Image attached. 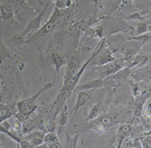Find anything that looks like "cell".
<instances>
[{
  "mask_svg": "<svg viewBox=\"0 0 151 148\" xmlns=\"http://www.w3.org/2000/svg\"><path fill=\"white\" fill-rule=\"evenodd\" d=\"M51 60H52L53 65L56 67V74H55V77H56L57 75L59 73L61 67L63 66V65L66 64V59H65V57L61 54H59L58 52H55L51 55Z\"/></svg>",
  "mask_w": 151,
  "mask_h": 148,
  "instance_id": "9c48e42d",
  "label": "cell"
},
{
  "mask_svg": "<svg viewBox=\"0 0 151 148\" xmlns=\"http://www.w3.org/2000/svg\"><path fill=\"white\" fill-rule=\"evenodd\" d=\"M61 16H62V14H61L60 9L58 8V7H56L55 9H54L52 15L50 16L49 20L41 28H39L37 31H36L35 33L32 34L28 37V41L27 42H30L32 40L37 39V38L41 37V36H46V35L53 32L54 29L56 28V26H57V25L58 23V21H59Z\"/></svg>",
  "mask_w": 151,
  "mask_h": 148,
  "instance_id": "7a4b0ae2",
  "label": "cell"
},
{
  "mask_svg": "<svg viewBox=\"0 0 151 148\" xmlns=\"http://www.w3.org/2000/svg\"><path fill=\"white\" fill-rule=\"evenodd\" d=\"M78 70H79V63L75 58L71 59V61L68 63L67 69H66V75H65V77H64L63 86L67 84L68 82L75 77V75L78 73Z\"/></svg>",
  "mask_w": 151,
  "mask_h": 148,
  "instance_id": "8992f818",
  "label": "cell"
},
{
  "mask_svg": "<svg viewBox=\"0 0 151 148\" xmlns=\"http://www.w3.org/2000/svg\"><path fill=\"white\" fill-rule=\"evenodd\" d=\"M44 126L45 128L43 129V131H47V132H54L56 130V123L54 121H47L45 124H44Z\"/></svg>",
  "mask_w": 151,
  "mask_h": 148,
  "instance_id": "ac0fdd59",
  "label": "cell"
},
{
  "mask_svg": "<svg viewBox=\"0 0 151 148\" xmlns=\"http://www.w3.org/2000/svg\"><path fill=\"white\" fill-rule=\"evenodd\" d=\"M150 29V26H147L146 23H139L137 25V35H143L145 34L147 31H148Z\"/></svg>",
  "mask_w": 151,
  "mask_h": 148,
  "instance_id": "e0dca14e",
  "label": "cell"
},
{
  "mask_svg": "<svg viewBox=\"0 0 151 148\" xmlns=\"http://www.w3.org/2000/svg\"><path fill=\"white\" fill-rule=\"evenodd\" d=\"M47 6L44 7L42 9V11H40V13L36 16L34 17L33 19H32L30 22L27 24V26H26V28L24 29V31L22 32V34H21L20 36H22L24 39L27 37L28 38L32 34L35 33L36 31H37L39 28H40V26H41V21H42V18H43V16H44L46 10L47 8Z\"/></svg>",
  "mask_w": 151,
  "mask_h": 148,
  "instance_id": "3957f363",
  "label": "cell"
},
{
  "mask_svg": "<svg viewBox=\"0 0 151 148\" xmlns=\"http://www.w3.org/2000/svg\"><path fill=\"white\" fill-rule=\"evenodd\" d=\"M56 142H58V137L54 132H49L48 134H45V136H44V143L52 144V143H56Z\"/></svg>",
  "mask_w": 151,
  "mask_h": 148,
  "instance_id": "5bb4252c",
  "label": "cell"
},
{
  "mask_svg": "<svg viewBox=\"0 0 151 148\" xmlns=\"http://www.w3.org/2000/svg\"><path fill=\"white\" fill-rule=\"evenodd\" d=\"M91 121V127L98 131H106L115 125L114 119L109 114H104L101 116L99 115L98 117Z\"/></svg>",
  "mask_w": 151,
  "mask_h": 148,
  "instance_id": "277c9868",
  "label": "cell"
},
{
  "mask_svg": "<svg viewBox=\"0 0 151 148\" xmlns=\"http://www.w3.org/2000/svg\"><path fill=\"white\" fill-rule=\"evenodd\" d=\"M89 99V96H88V93L87 91H79V94L78 96V99H77V102H76V104L74 107V109H73V118L76 117V115L78 113L79 109L82 108L84 105L88 103Z\"/></svg>",
  "mask_w": 151,
  "mask_h": 148,
  "instance_id": "52a82bcc",
  "label": "cell"
},
{
  "mask_svg": "<svg viewBox=\"0 0 151 148\" xmlns=\"http://www.w3.org/2000/svg\"><path fill=\"white\" fill-rule=\"evenodd\" d=\"M60 114H59V125L63 127L64 125H66L68 121V104L65 103L62 108L60 109Z\"/></svg>",
  "mask_w": 151,
  "mask_h": 148,
  "instance_id": "8fae6325",
  "label": "cell"
},
{
  "mask_svg": "<svg viewBox=\"0 0 151 148\" xmlns=\"http://www.w3.org/2000/svg\"><path fill=\"white\" fill-rule=\"evenodd\" d=\"M99 115V104H95L92 107V109L89 112L88 114V120H94Z\"/></svg>",
  "mask_w": 151,
  "mask_h": 148,
  "instance_id": "2e32d148",
  "label": "cell"
},
{
  "mask_svg": "<svg viewBox=\"0 0 151 148\" xmlns=\"http://www.w3.org/2000/svg\"><path fill=\"white\" fill-rule=\"evenodd\" d=\"M14 14L13 6L10 3H4L0 5V17L4 20L11 18Z\"/></svg>",
  "mask_w": 151,
  "mask_h": 148,
  "instance_id": "30bf717a",
  "label": "cell"
},
{
  "mask_svg": "<svg viewBox=\"0 0 151 148\" xmlns=\"http://www.w3.org/2000/svg\"><path fill=\"white\" fill-rule=\"evenodd\" d=\"M18 145H19V147H23V148H25V147H27V148L34 147V145L31 144L30 141L26 140V139H24V140H20V142L18 143Z\"/></svg>",
  "mask_w": 151,
  "mask_h": 148,
  "instance_id": "d6986e66",
  "label": "cell"
},
{
  "mask_svg": "<svg viewBox=\"0 0 151 148\" xmlns=\"http://www.w3.org/2000/svg\"><path fill=\"white\" fill-rule=\"evenodd\" d=\"M10 56V53L6 46L0 40V64L4 63Z\"/></svg>",
  "mask_w": 151,
  "mask_h": 148,
  "instance_id": "4fadbf2b",
  "label": "cell"
},
{
  "mask_svg": "<svg viewBox=\"0 0 151 148\" xmlns=\"http://www.w3.org/2000/svg\"><path fill=\"white\" fill-rule=\"evenodd\" d=\"M93 66H104L109 64V63L115 61V57L112 55V52L109 49L100 50L99 54L93 58Z\"/></svg>",
  "mask_w": 151,
  "mask_h": 148,
  "instance_id": "5b68a950",
  "label": "cell"
},
{
  "mask_svg": "<svg viewBox=\"0 0 151 148\" xmlns=\"http://www.w3.org/2000/svg\"><path fill=\"white\" fill-rule=\"evenodd\" d=\"M13 115V112L10 110V108L6 105L0 104V123L4 120H6L7 118L11 117Z\"/></svg>",
  "mask_w": 151,
  "mask_h": 148,
  "instance_id": "7c38bea8",
  "label": "cell"
},
{
  "mask_svg": "<svg viewBox=\"0 0 151 148\" xmlns=\"http://www.w3.org/2000/svg\"><path fill=\"white\" fill-rule=\"evenodd\" d=\"M131 131V126L128 124H123L119 127V130H118V134H119L120 137L124 138V137L128 136L129 133Z\"/></svg>",
  "mask_w": 151,
  "mask_h": 148,
  "instance_id": "9a60e30c",
  "label": "cell"
},
{
  "mask_svg": "<svg viewBox=\"0 0 151 148\" xmlns=\"http://www.w3.org/2000/svg\"><path fill=\"white\" fill-rule=\"evenodd\" d=\"M53 87H54V83H47L39 91H37V93H36L34 96H32L31 97H28L27 99H24L22 101H19L17 104V110H18V114H17V117L18 121L20 120L21 117H24V121L27 120L28 118V116L31 115L37 110V98L43 93L52 88Z\"/></svg>",
  "mask_w": 151,
  "mask_h": 148,
  "instance_id": "6da1fadb",
  "label": "cell"
},
{
  "mask_svg": "<svg viewBox=\"0 0 151 148\" xmlns=\"http://www.w3.org/2000/svg\"><path fill=\"white\" fill-rule=\"evenodd\" d=\"M6 86V81H5V77L3 76V74L0 72V93L3 91V89L5 88Z\"/></svg>",
  "mask_w": 151,
  "mask_h": 148,
  "instance_id": "ffe728a7",
  "label": "cell"
},
{
  "mask_svg": "<svg viewBox=\"0 0 151 148\" xmlns=\"http://www.w3.org/2000/svg\"><path fill=\"white\" fill-rule=\"evenodd\" d=\"M104 81L102 79H96V80H91L88 81V83H86L84 84H81V86L78 87L77 88L79 91H87V90H90V89H99L104 87Z\"/></svg>",
  "mask_w": 151,
  "mask_h": 148,
  "instance_id": "ba28073f",
  "label": "cell"
}]
</instances>
